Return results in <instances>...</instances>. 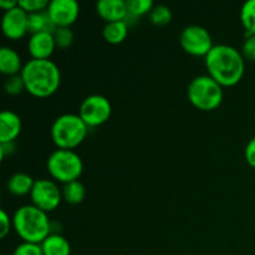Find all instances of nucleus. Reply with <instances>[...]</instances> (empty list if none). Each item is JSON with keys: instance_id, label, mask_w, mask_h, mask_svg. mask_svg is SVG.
Returning <instances> with one entry per match:
<instances>
[{"instance_id": "nucleus-1", "label": "nucleus", "mask_w": 255, "mask_h": 255, "mask_svg": "<svg viewBox=\"0 0 255 255\" xmlns=\"http://www.w3.org/2000/svg\"><path fill=\"white\" fill-rule=\"evenodd\" d=\"M208 75L221 86H234L242 80L246 70L244 57L239 50L229 45H214L206 56Z\"/></svg>"}, {"instance_id": "nucleus-2", "label": "nucleus", "mask_w": 255, "mask_h": 255, "mask_svg": "<svg viewBox=\"0 0 255 255\" xmlns=\"http://www.w3.org/2000/svg\"><path fill=\"white\" fill-rule=\"evenodd\" d=\"M20 75L24 80L26 91L40 99L54 95L61 84L60 69L50 59L29 60L24 65Z\"/></svg>"}, {"instance_id": "nucleus-3", "label": "nucleus", "mask_w": 255, "mask_h": 255, "mask_svg": "<svg viewBox=\"0 0 255 255\" xmlns=\"http://www.w3.org/2000/svg\"><path fill=\"white\" fill-rule=\"evenodd\" d=\"M12 227L17 236L27 243L41 244L51 234V222L47 213L34 204H26L15 211Z\"/></svg>"}, {"instance_id": "nucleus-4", "label": "nucleus", "mask_w": 255, "mask_h": 255, "mask_svg": "<svg viewBox=\"0 0 255 255\" xmlns=\"http://www.w3.org/2000/svg\"><path fill=\"white\" fill-rule=\"evenodd\" d=\"M89 126L76 114H64L52 122L51 138L61 149H72L84 142Z\"/></svg>"}, {"instance_id": "nucleus-5", "label": "nucleus", "mask_w": 255, "mask_h": 255, "mask_svg": "<svg viewBox=\"0 0 255 255\" xmlns=\"http://www.w3.org/2000/svg\"><path fill=\"white\" fill-rule=\"evenodd\" d=\"M187 95L194 107L202 111H213L223 101V86L209 75H201L192 80Z\"/></svg>"}, {"instance_id": "nucleus-6", "label": "nucleus", "mask_w": 255, "mask_h": 255, "mask_svg": "<svg viewBox=\"0 0 255 255\" xmlns=\"http://www.w3.org/2000/svg\"><path fill=\"white\" fill-rule=\"evenodd\" d=\"M47 171L52 178L64 184L79 181L84 172V163L79 154L72 149H56L47 158Z\"/></svg>"}, {"instance_id": "nucleus-7", "label": "nucleus", "mask_w": 255, "mask_h": 255, "mask_svg": "<svg viewBox=\"0 0 255 255\" xmlns=\"http://www.w3.org/2000/svg\"><path fill=\"white\" fill-rule=\"evenodd\" d=\"M182 49L193 56H207L214 46L208 30L199 25L186 26L179 36Z\"/></svg>"}, {"instance_id": "nucleus-8", "label": "nucleus", "mask_w": 255, "mask_h": 255, "mask_svg": "<svg viewBox=\"0 0 255 255\" xmlns=\"http://www.w3.org/2000/svg\"><path fill=\"white\" fill-rule=\"evenodd\" d=\"M111 114V102L102 95H90L80 105L79 115L89 127L101 126L110 119Z\"/></svg>"}, {"instance_id": "nucleus-9", "label": "nucleus", "mask_w": 255, "mask_h": 255, "mask_svg": "<svg viewBox=\"0 0 255 255\" xmlns=\"http://www.w3.org/2000/svg\"><path fill=\"white\" fill-rule=\"evenodd\" d=\"M32 204L44 212H52L60 206L62 192L50 179H36L30 193Z\"/></svg>"}, {"instance_id": "nucleus-10", "label": "nucleus", "mask_w": 255, "mask_h": 255, "mask_svg": "<svg viewBox=\"0 0 255 255\" xmlns=\"http://www.w3.org/2000/svg\"><path fill=\"white\" fill-rule=\"evenodd\" d=\"M46 10L57 27H70L79 17L80 5L76 0H51Z\"/></svg>"}, {"instance_id": "nucleus-11", "label": "nucleus", "mask_w": 255, "mask_h": 255, "mask_svg": "<svg viewBox=\"0 0 255 255\" xmlns=\"http://www.w3.org/2000/svg\"><path fill=\"white\" fill-rule=\"evenodd\" d=\"M27 14L20 5L4 12L1 19V30L6 37L11 40L21 39L27 30Z\"/></svg>"}, {"instance_id": "nucleus-12", "label": "nucleus", "mask_w": 255, "mask_h": 255, "mask_svg": "<svg viewBox=\"0 0 255 255\" xmlns=\"http://www.w3.org/2000/svg\"><path fill=\"white\" fill-rule=\"evenodd\" d=\"M56 47L52 32H37L32 34L27 44L30 55L32 59L47 60L50 59Z\"/></svg>"}, {"instance_id": "nucleus-13", "label": "nucleus", "mask_w": 255, "mask_h": 255, "mask_svg": "<svg viewBox=\"0 0 255 255\" xmlns=\"http://www.w3.org/2000/svg\"><path fill=\"white\" fill-rule=\"evenodd\" d=\"M21 119L10 110H4L0 114V143L14 142L21 132Z\"/></svg>"}, {"instance_id": "nucleus-14", "label": "nucleus", "mask_w": 255, "mask_h": 255, "mask_svg": "<svg viewBox=\"0 0 255 255\" xmlns=\"http://www.w3.org/2000/svg\"><path fill=\"white\" fill-rule=\"evenodd\" d=\"M96 11L106 22L121 21L127 15V4L125 0H100Z\"/></svg>"}, {"instance_id": "nucleus-15", "label": "nucleus", "mask_w": 255, "mask_h": 255, "mask_svg": "<svg viewBox=\"0 0 255 255\" xmlns=\"http://www.w3.org/2000/svg\"><path fill=\"white\" fill-rule=\"evenodd\" d=\"M21 57L9 46H2L0 49V72L9 76L21 74L22 70Z\"/></svg>"}, {"instance_id": "nucleus-16", "label": "nucleus", "mask_w": 255, "mask_h": 255, "mask_svg": "<svg viewBox=\"0 0 255 255\" xmlns=\"http://www.w3.org/2000/svg\"><path fill=\"white\" fill-rule=\"evenodd\" d=\"M56 29L57 26L51 20L47 10L31 12L27 16V30L29 32H31V35L37 34V32H52L54 34Z\"/></svg>"}, {"instance_id": "nucleus-17", "label": "nucleus", "mask_w": 255, "mask_h": 255, "mask_svg": "<svg viewBox=\"0 0 255 255\" xmlns=\"http://www.w3.org/2000/svg\"><path fill=\"white\" fill-rule=\"evenodd\" d=\"M42 254L44 255H70L71 246L69 241L61 234L51 233L41 244Z\"/></svg>"}, {"instance_id": "nucleus-18", "label": "nucleus", "mask_w": 255, "mask_h": 255, "mask_svg": "<svg viewBox=\"0 0 255 255\" xmlns=\"http://www.w3.org/2000/svg\"><path fill=\"white\" fill-rule=\"evenodd\" d=\"M35 181L30 174L17 172L12 174L7 181V189L14 196H25V194L31 193Z\"/></svg>"}, {"instance_id": "nucleus-19", "label": "nucleus", "mask_w": 255, "mask_h": 255, "mask_svg": "<svg viewBox=\"0 0 255 255\" xmlns=\"http://www.w3.org/2000/svg\"><path fill=\"white\" fill-rule=\"evenodd\" d=\"M128 34V24L124 20L121 21L106 22L104 27V37L109 44H121Z\"/></svg>"}, {"instance_id": "nucleus-20", "label": "nucleus", "mask_w": 255, "mask_h": 255, "mask_svg": "<svg viewBox=\"0 0 255 255\" xmlns=\"http://www.w3.org/2000/svg\"><path fill=\"white\" fill-rule=\"evenodd\" d=\"M127 15L124 21L127 24H131V21H134L138 16L151 12L153 9L154 4L152 0H127Z\"/></svg>"}, {"instance_id": "nucleus-21", "label": "nucleus", "mask_w": 255, "mask_h": 255, "mask_svg": "<svg viewBox=\"0 0 255 255\" xmlns=\"http://www.w3.org/2000/svg\"><path fill=\"white\" fill-rule=\"evenodd\" d=\"M86 189L80 181L66 183L62 188V198L69 204H80L85 199Z\"/></svg>"}, {"instance_id": "nucleus-22", "label": "nucleus", "mask_w": 255, "mask_h": 255, "mask_svg": "<svg viewBox=\"0 0 255 255\" xmlns=\"http://www.w3.org/2000/svg\"><path fill=\"white\" fill-rule=\"evenodd\" d=\"M241 20L247 34L255 35V0H247L241 10Z\"/></svg>"}, {"instance_id": "nucleus-23", "label": "nucleus", "mask_w": 255, "mask_h": 255, "mask_svg": "<svg viewBox=\"0 0 255 255\" xmlns=\"http://www.w3.org/2000/svg\"><path fill=\"white\" fill-rule=\"evenodd\" d=\"M149 20L152 24L163 26L171 22L172 20V10L167 5H154L153 9L149 12Z\"/></svg>"}, {"instance_id": "nucleus-24", "label": "nucleus", "mask_w": 255, "mask_h": 255, "mask_svg": "<svg viewBox=\"0 0 255 255\" xmlns=\"http://www.w3.org/2000/svg\"><path fill=\"white\" fill-rule=\"evenodd\" d=\"M74 32L70 27H57L54 32V39L56 42V47L67 49L74 42Z\"/></svg>"}, {"instance_id": "nucleus-25", "label": "nucleus", "mask_w": 255, "mask_h": 255, "mask_svg": "<svg viewBox=\"0 0 255 255\" xmlns=\"http://www.w3.org/2000/svg\"><path fill=\"white\" fill-rule=\"evenodd\" d=\"M4 89L6 94L11 95V96H16V95L21 94L25 89L24 80H22L21 75H14V76H9L4 82Z\"/></svg>"}, {"instance_id": "nucleus-26", "label": "nucleus", "mask_w": 255, "mask_h": 255, "mask_svg": "<svg viewBox=\"0 0 255 255\" xmlns=\"http://www.w3.org/2000/svg\"><path fill=\"white\" fill-rule=\"evenodd\" d=\"M49 4L50 1L47 0H19V5L27 14L44 11L47 9Z\"/></svg>"}, {"instance_id": "nucleus-27", "label": "nucleus", "mask_w": 255, "mask_h": 255, "mask_svg": "<svg viewBox=\"0 0 255 255\" xmlns=\"http://www.w3.org/2000/svg\"><path fill=\"white\" fill-rule=\"evenodd\" d=\"M12 255H44V254H42V249L40 244L22 242L21 244H19V246L15 248Z\"/></svg>"}, {"instance_id": "nucleus-28", "label": "nucleus", "mask_w": 255, "mask_h": 255, "mask_svg": "<svg viewBox=\"0 0 255 255\" xmlns=\"http://www.w3.org/2000/svg\"><path fill=\"white\" fill-rule=\"evenodd\" d=\"M242 55L251 61H255V35L247 34L242 46Z\"/></svg>"}, {"instance_id": "nucleus-29", "label": "nucleus", "mask_w": 255, "mask_h": 255, "mask_svg": "<svg viewBox=\"0 0 255 255\" xmlns=\"http://www.w3.org/2000/svg\"><path fill=\"white\" fill-rule=\"evenodd\" d=\"M11 226L12 219L10 218V216L6 213L5 209H1L0 211V238H5L7 236Z\"/></svg>"}, {"instance_id": "nucleus-30", "label": "nucleus", "mask_w": 255, "mask_h": 255, "mask_svg": "<svg viewBox=\"0 0 255 255\" xmlns=\"http://www.w3.org/2000/svg\"><path fill=\"white\" fill-rule=\"evenodd\" d=\"M244 154H246L247 162L255 168V137H253V138L248 142Z\"/></svg>"}, {"instance_id": "nucleus-31", "label": "nucleus", "mask_w": 255, "mask_h": 255, "mask_svg": "<svg viewBox=\"0 0 255 255\" xmlns=\"http://www.w3.org/2000/svg\"><path fill=\"white\" fill-rule=\"evenodd\" d=\"M15 143L14 142H4V143H0V156L1 159H4L7 154H12L15 152Z\"/></svg>"}, {"instance_id": "nucleus-32", "label": "nucleus", "mask_w": 255, "mask_h": 255, "mask_svg": "<svg viewBox=\"0 0 255 255\" xmlns=\"http://www.w3.org/2000/svg\"><path fill=\"white\" fill-rule=\"evenodd\" d=\"M17 5H19V1H17V0H0V7H1L4 11L14 9Z\"/></svg>"}]
</instances>
